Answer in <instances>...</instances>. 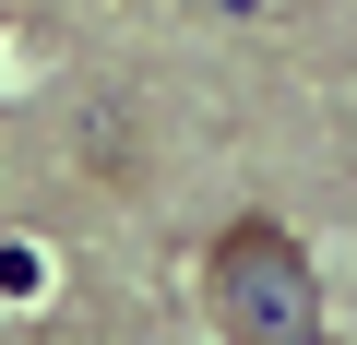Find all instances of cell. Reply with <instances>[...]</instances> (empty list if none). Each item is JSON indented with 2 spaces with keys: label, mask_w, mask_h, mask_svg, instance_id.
I'll use <instances>...</instances> for the list:
<instances>
[{
  "label": "cell",
  "mask_w": 357,
  "mask_h": 345,
  "mask_svg": "<svg viewBox=\"0 0 357 345\" xmlns=\"http://www.w3.org/2000/svg\"><path fill=\"white\" fill-rule=\"evenodd\" d=\"M203 298L238 345H321V274H310L298 227H274V215H238L203 250Z\"/></svg>",
  "instance_id": "6da1fadb"
}]
</instances>
